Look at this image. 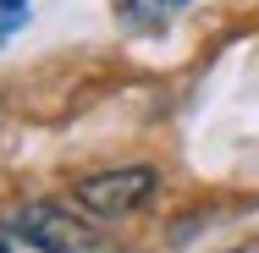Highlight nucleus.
<instances>
[{
    "instance_id": "nucleus-1",
    "label": "nucleus",
    "mask_w": 259,
    "mask_h": 253,
    "mask_svg": "<svg viewBox=\"0 0 259 253\" xmlns=\"http://www.w3.org/2000/svg\"><path fill=\"white\" fill-rule=\"evenodd\" d=\"M11 231L39 253H110L100 231H89L77 215H66L55 204H22L17 220H11Z\"/></svg>"
},
{
    "instance_id": "nucleus-2",
    "label": "nucleus",
    "mask_w": 259,
    "mask_h": 253,
    "mask_svg": "<svg viewBox=\"0 0 259 253\" xmlns=\"http://www.w3.org/2000/svg\"><path fill=\"white\" fill-rule=\"evenodd\" d=\"M149 193H155V171H149V165L100 171V176H83V182L72 187L77 209H89V215H100V220H116V215H127V209L149 204Z\"/></svg>"
},
{
    "instance_id": "nucleus-3",
    "label": "nucleus",
    "mask_w": 259,
    "mask_h": 253,
    "mask_svg": "<svg viewBox=\"0 0 259 253\" xmlns=\"http://www.w3.org/2000/svg\"><path fill=\"white\" fill-rule=\"evenodd\" d=\"M188 0H121V17L127 22H160V17H171V11H182Z\"/></svg>"
},
{
    "instance_id": "nucleus-4",
    "label": "nucleus",
    "mask_w": 259,
    "mask_h": 253,
    "mask_svg": "<svg viewBox=\"0 0 259 253\" xmlns=\"http://www.w3.org/2000/svg\"><path fill=\"white\" fill-rule=\"evenodd\" d=\"M22 6L28 0H0V17H22Z\"/></svg>"
},
{
    "instance_id": "nucleus-5",
    "label": "nucleus",
    "mask_w": 259,
    "mask_h": 253,
    "mask_svg": "<svg viewBox=\"0 0 259 253\" xmlns=\"http://www.w3.org/2000/svg\"><path fill=\"white\" fill-rule=\"evenodd\" d=\"M17 22H22V17H0V39H6V33H11Z\"/></svg>"
},
{
    "instance_id": "nucleus-6",
    "label": "nucleus",
    "mask_w": 259,
    "mask_h": 253,
    "mask_svg": "<svg viewBox=\"0 0 259 253\" xmlns=\"http://www.w3.org/2000/svg\"><path fill=\"white\" fill-rule=\"evenodd\" d=\"M0 253H11V248H6V237H0Z\"/></svg>"
},
{
    "instance_id": "nucleus-7",
    "label": "nucleus",
    "mask_w": 259,
    "mask_h": 253,
    "mask_svg": "<svg viewBox=\"0 0 259 253\" xmlns=\"http://www.w3.org/2000/svg\"><path fill=\"white\" fill-rule=\"evenodd\" d=\"M237 253H243V248H237Z\"/></svg>"
}]
</instances>
